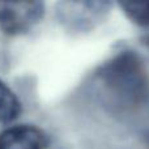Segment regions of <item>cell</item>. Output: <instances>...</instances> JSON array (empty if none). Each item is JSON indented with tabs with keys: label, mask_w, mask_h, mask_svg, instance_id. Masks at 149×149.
I'll use <instances>...</instances> for the list:
<instances>
[{
	"label": "cell",
	"mask_w": 149,
	"mask_h": 149,
	"mask_svg": "<svg viewBox=\"0 0 149 149\" xmlns=\"http://www.w3.org/2000/svg\"><path fill=\"white\" fill-rule=\"evenodd\" d=\"M101 102L111 111L123 113L145 101L149 77L141 59L132 51H122L101 65L95 74Z\"/></svg>",
	"instance_id": "cell-1"
},
{
	"label": "cell",
	"mask_w": 149,
	"mask_h": 149,
	"mask_svg": "<svg viewBox=\"0 0 149 149\" xmlns=\"http://www.w3.org/2000/svg\"><path fill=\"white\" fill-rule=\"evenodd\" d=\"M43 15V4L34 1H0V30L18 36L36 25Z\"/></svg>",
	"instance_id": "cell-2"
},
{
	"label": "cell",
	"mask_w": 149,
	"mask_h": 149,
	"mask_svg": "<svg viewBox=\"0 0 149 149\" xmlns=\"http://www.w3.org/2000/svg\"><path fill=\"white\" fill-rule=\"evenodd\" d=\"M46 136L29 124L13 126L0 134V149H45Z\"/></svg>",
	"instance_id": "cell-3"
},
{
	"label": "cell",
	"mask_w": 149,
	"mask_h": 149,
	"mask_svg": "<svg viewBox=\"0 0 149 149\" xmlns=\"http://www.w3.org/2000/svg\"><path fill=\"white\" fill-rule=\"evenodd\" d=\"M21 102L12 89L0 79V123H9L18 118Z\"/></svg>",
	"instance_id": "cell-4"
},
{
	"label": "cell",
	"mask_w": 149,
	"mask_h": 149,
	"mask_svg": "<svg viewBox=\"0 0 149 149\" xmlns=\"http://www.w3.org/2000/svg\"><path fill=\"white\" fill-rule=\"evenodd\" d=\"M120 7L135 24L149 26V3H122Z\"/></svg>",
	"instance_id": "cell-5"
}]
</instances>
